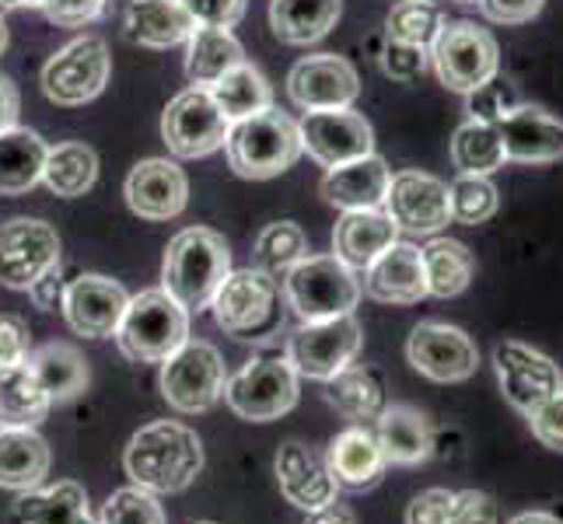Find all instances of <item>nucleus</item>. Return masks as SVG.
<instances>
[{
	"label": "nucleus",
	"mask_w": 563,
	"mask_h": 524,
	"mask_svg": "<svg viewBox=\"0 0 563 524\" xmlns=\"http://www.w3.org/2000/svg\"><path fill=\"white\" fill-rule=\"evenodd\" d=\"M123 469L133 479V487L154 497L183 493L203 469V444L197 431H189L186 423H147L130 437L123 451Z\"/></svg>",
	"instance_id": "nucleus-1"
},
{
	"label": "nucleus",
	"mask_w": 563,
	"mask_h": 524,
	"mask_svg": "<svg viewBox=\"0 0 563 524\" xmlns=\"http://www.w3.org/2000/svg\"><path fill=\"white\" fill-rule=\"evenodd\" d=\"M231 274V248L213 227H186L165 248L162 290L186 312L210 308L218 287Z\"/></svg>",
	"instance_id": "nucleus-2"
},
{
	"label": "nucleus",
	"mask_w": 563,
	"mask_h": 524,
	"mask_svg": "<svg viewBox=\"0 0 563 524\" xmlns=\"http://www.w3.org/2000/svg\"><path fill=\"white\" fill-rule=\"evenodd\" d=\"M224 150L235 175L263 182L287 171L301 158V130L287 112L269 105L256 115H249V120L231 123Z\"/></svg>",
	"instance_id": "nucleus-3"
},
{
	"label": "nucleus",
	"mask_w": 563,
	"mask_h": 524,
	"mask_svg": "<svg viewBox=\"0 0 563 524\" xmlns=\"http://www.w3.org/2000/svg\"><path fill=\"white\" fill-rule=\"evenodd\" d=\"M189 339V312L168 298L165 290H141L130 298L126 312L115 328V343H120L126 360L137 364H162Z\"/></svg>",
	"instance_id": "nucleus-4"
},
{
	"label": "nucleus",
	"mask_w": 563,
	"mask_h": 524,
	"mask_svg": "<svg viewBox=\"0 0 563 524\" xmlns=\"http://www.w3.org/2000/svg\"><path fill=\"white\" fill-rule=\"evenodd\" d=\"M284 298L301 322H322L354 315L361 301V280L336 256H305L284 277Z\"/></svg>",
	"instance_id": "nucleus-5"
},
{
	"label": "nucleus",
	"mask_w": 563,
	"mask_h": 524,
	"mask_svg": "<svg viewBox=\"0 0 563 524\" xmlns=\"http://www.w3.org/2000/svg\"><path fill=\"white\" fill-rule=\"evenodd\" d=\"M431 64L444 88L470 94L500 74V46L476 22H444L431 43Z\"/></svg>",
	"instance_id": "nucleus-6"
},
{
	"label": "nucleus",
	"mask_w": 563,
	"mask_h": 524,
	"mask_svg": "<svg viewBox=\"0 0 563 524\" xmlns=\"http://www.w3.org/2000/svg\"><path fill=\"white\" fill-rule=\"evenodd\" d=\"M277 298L280 287L274 277L260 274V269H239V274L224 277V283L210 301L213 322L235 339H263L280 325Z\"/></svg>",
	"instance_id": "nucleus-7"
},
{
	"label": "nucleus",
	"mask_w": 563,
	"mask_h": 524,
	"mask_svg": "<svg viewBox=\"0 0 563 524\" xmlns=\"http://www.w3.org/2000/svg\"><path fill=\"white\" fill-rule=\"evenodd\" d=\"M224 402L249 423H274L298 405V371L287 357H252L224 381Z\"/></svg>",
	"instance_id": "nucleus-8"
},
{
	"label": "nucleus",
	"mask_w": 563,
	"mask_h": 524,
	"mask_svg": "<svg viewBox=\"0 0 563 524\" xmlns=\"http://www.w3.org/2000/svg\"><path fill=\"white\" fill-rule=\"evenodd\" d=\"M224 381L228 371L218 346L203 339H186L176 354L162 360V395L176 413H207L224 395Z\"/></svg>",
	"instance_id": "nucleus-9"
},
{
	"label": "nucleus",
	"mask_w": 563,
	"mask_h": 524,
	"mask_svg": "<svg viewBox=\"0 0 563 524\" xmlns=\"http://www.w3.org/2000/svg\"><path fill=\"white\" fill-rule=\"evenodd\" d=\"M361 322L354 315L322 319V322H301L287 339V360L308 381H329L336 378L346 364H354L361 354Z\"/></svg>",
	"instance_id": "nucleus-10"
},
{
	"label": "nucleus",
	"mask_w": 563,
	"mask_h": 524,
	"mask_svg": "<svg viewBox=\"0 0 563 524\" xmlns=\"http://www.w3.org/2000/svg\"><path fill=\"white\" fill-rule=\"evenodd\" d=\"M231 120L221 112V105L213 102V94L207 88H186L176 99L165 105L162 115V137L168 150L183 161L207 158L228 141Z\"/></svg>",
	"instance_id": "nucleus-11"
},
{
	"label": "nucleus",
	"mask_w": 563,
	"mask_h": 524,
	"mask_svg": "<svg viewBox=\"0 0 563 524\" xmlns=\"http://www.w3.org/2000/svg\"><path fill=\"white\" fill-rule=\"evenodd\" d=\"M112 56L106 38L85 35L67 43L56 56H49L43 67V91L56 105H85L99 99L109 85Z\"/></svg>",
	"instance_id": "nucleus-12"
},
{
	"label": "nucleus",
	"mask_w": 563,
	"mask_h": 524,
	"mask_svg": "<svg viewBox=\"0 0 563 524\" xmlns=\"http://www.w3.org/2000/svg\"><path fill=\"white\" fill-rule=\"evenodd\" d=\"M494 371H497L504 399H508L511 410H518L521 416H529L536 405L563 392V371L542 354V349L529 343H518V339L497 343Z\"/></svg>",
	"instance_id": "nucleus-13"
},
{
	"label": "nucleus",
	"mask_w": 563,
	"mask_h": 524,
	"mask_svg": "<svg viewBox=\"0 0 563 524\" xmlns=\"http://www.w3.org/2000/svg\"><path fill=\"white\" fill-rule=\"evenodd\" d=\"M53 266H60V235L46 221L14 218L0 224V283L29 290Z\"/></svg>",
	"instance_id": "nucleus-14"
},
{
	"label": "nucleus",
	"mask_w": 563,
	"mask_h": 524,
	"mask_svg": "<svg viewBox=\"0 0 563 524\" xmlns=\"http://www.w3.org/2000/svg\"><path fill=\"white\" fill-rule=\"evenodd\" d=\"M406 357H410L417 375L438 384L470 381L479 367V349L473 336L444 322H420L410 333V343H406Z\"/></svg>",
	"instance_id": "nucleus-15"
},
{
	"label": "nucleus",
	"mask_w": 563,
	"mask_h": 524,
	"mask_svg": "<svg viewBox=\"0 0 563 524\" xmlns=\"http://www.w3.org/2000/svg\"><path fill=\"white\" fill-rule=\"evenodd\" d=\"M382 207H385L388 218H393V224L399 231H410V235L434 238L438 231H444L452 224L449 182H441L427 171L393 175Z\"/></svg>",
	"instance_id": "nucleus-16"
},
{
	"label": "nucleus",
	"mask_w": 563,
	"mask_h": 524,
	"mask_svg": "<svg viewBox=\"0 0 563 524\" xmlns=\"http://www.w3.org/2000/svg\"><path fill=\"white\" fill-rule=\"evenodd\" d=\"M287 94L290 102L305 112L322 109H351L361 94V77L351 60L336 53L305 56L287 74Z\"/></svg>",
	"instance_id": "nucleus-17"
},
{
	"label": "nucleus",
	"mask_w": 563,
	"mask_h": 524,
	"mask_svg": "<svg viewBox=\"0 0 563 524\" xmlns=\"http://www.w3.org/2000/svg\"><path fill=\"white\" fill-rule=\"evenodd\" d=\"M298 130H301V150H308V158H316L325 168L346 165L375 150L372 123L354 109L305 112Z\"/></svg>",
	"instance_id": "nucleus-18"
},
{
	"label": "nucleus",
	"mask_w": 563,
	"mask_h": 524,
	"mask_svg": "<svg viewBox=\"0 0 563 524\" xmlns=\"http://www.w3.org/2000/svg\"><path fill=\"white\" fill-rule=\"evenodd\" d=\"M130 304L123 283H115L102 274L74 277L64 290V315L67 325L85 339H109L120 328V319Z\"/></svg>",
	"instance_id": "nucleus-19"
},
{
	"label": "nucleus",
	"mask_w": 563,
	"mask_h": 524,
	"mask_svg": "<svg viewBox=\"0 0 563 524\" xmlns=\"http://www.w3.org/2000/svg\"><path fill=\"white\" fill-rule=\"evenodd\" d=\"M126 203L144 221H176L189 203L186 171L168 158H147L126 175Z\"/></svg>",
	"instance_id": "nucleus-20"
},
{
	"label": "nucleus",
	"mask_w": 563,
	"mask_h": 524,
	"mask_svg": "<svg viewBox=\"0 0 563 524\" xmlns=\"http://www.w3.org/2000/svg\"><path fill=\"white\" fill-rule=\"evenodd\" d=\"M508 161L521 165H553L563 161V120L542 105H515L497 123Z\"/></svg>",
	"instance_id": "nucleus-21"
},
{
	"label": "nucleus",
	"mask_w": 563,
	"mask_h": 524,
	"mask_svg": "<svg viewBox=\"0 0 563 524\" xmlns=\"http://www.w3.org/2000/svg\"><path fill=\"white\" fill-rule=\"evenodd\" d=\"M277 482L287 503H295L298 511H316L333 503L340 487L329 469V458L316 448H308L301 441H287L277 451Z\"/></svg>",
	"instance_id": "nucleus-22"
},
{
	"label": "nucleus",
	"mask_w": 563,
	"mask_h": 524,
	"mask_svg": "<svg viewBox=\"0 0 563 524\" xmlns=\"http://www.w3.org/2000/svg\"><path fill=\"white\" fill-rule=\"evenodd\" d=\"M364 294L378 304H417L427 298L423 256L410 242H393L364 269Z\"/></svg>",
	"instance_id": "nucleus-23"
},
{
	"label": "nucleus",
	"mask_w": 563,
	"mask_h": 524,
	"mask_svg": "<svg viewBox=\"0 0 563 524\" xmlns=\"http://www.w3.org/2000/svg\"><path fill=\"white\" fill-rule=\"evenodd\" d=\"M388 179H393V171H388L378 154H364V158L329 168L319 189L325 203L340 210H375L385 203Z\"/></svg>",
	"instance_id": "nucleus-24"
},
{
	"label": "nucleus",
	"mask_w": 563,
	"mask_h": 524,
	"mask_svg": "<svg viewBox=\"0 0 563 524\" xmlns=\"http://www.w3.org/2000/svg\"><path fill=\"white\" fill-rule=\"evenodd\" d=\"M393 242H399V227L382 207L343 210L333 231V256L343 259L351 269H367V263L378 259Z\"/></svg>",
	"instance_id": "nucleus-25"
},
{
	"label": "nucleus",
	"mask_w": 563,
	"mask_h": 524,
	"mask_svg": "<svg viewBox=\"0 0 563 524\" xmlns=\"http://www.w3.org/2000/svg\"><path fill=\"white\" fill-rule=\"evenodd\" d=\"M192 29H197V22H192L179 0H130L126 4L123 32L133 46L172 49L189 43Z\"/></svg>",
	"instance_id": "nucleus-26"
},
{
	"label": "nucleus",
	"mask_w": 563,
	"mask_h": 524,
	"mask_svg": "<svg viewBox=\"0 0 563 524\" xmlns=\"http://www.w3.org/2000/svg\"><path fill=\"white\" fill-rule=\"evenodd\" d=\"M375 437L388 465H420L434 451V431L413 405H385L375 420Z\"/></svg>",
	"instance_id": "nucleus-27"
},
{
	"label": "nucleus",
	"mask_w": 563,
	"mask_h": 524,
	"mask_svg": "<svg viewBox=\"0 0 563 524\" xmlns=\"http://www.w3.org/2000/svg\"><path fill=\"white\" fill-rule=\"evenodd\" d=\"M49 476V444L32 426H0V490L29 493Z\"/></svg>",
	"instance_id": "nucleus-28"
},
{
	"label": "nucleus",
	"mask_w": 563,
	"mask_h": 524,
	"mask_svg": "<svg viewBox=\"0 0 563 524\" xmlns=\"http://www.w3.org/2000/svg\"><path fill=\"white\" fill-rule=\"evenodd\" d=\"M329 469L340 490H367L375 487L385 472V455L378 448V437L367 426H351L333 444H329Z\"/></svg>",
	"instance_id": "nucleus-29"
},
{
	"label": "nucleus",
	"mask_w": 563,
	"mask_h": 524,
	"mask_svg": "<svg viewBox=\"0 0 563 524\" xmlns=\"http://www.w3.org/2000/svg\"><path fill=\"white\" fill-rule=\"evenodd\" d=\"M343 0H274L269 4V29L287 46L319 43L336 29Z\"/></svg>",
	"instance_id": "nucleus-30"
},
{
	"label": "nucleus",
	"mask_w": 563,
	"mask_h": 524,
	"mask_svg": "<svg viewBox=\"0 0 563 524\" xmlns=\"http://www.w3.org/2000/svg\"><path fill=\"white\" fill-rule=\"evenodd\" d=\"M46 154V141L32 130L11 126L0 133V197H25L43 182Z\"/></svg>",
	"instance_id": "nucleus-31"
},
{
	"label": "nucleus",
	"mask_w": 563,
	"mask_h": 524,
	"mask_svg": "<svg viewBox=\"0 0 563 524\" xmlns=\"http://www.w3.org/2000/svg\"><path fill=\"white\" fill-rule=\"evenodd\" d=\"M14 514L22 524H99L88 511V493L81 482L64 479L46 490H29L18 497Z\"/></svg>",
	"instance_id": "nucleus-32"
},
{
	"label": "nucleus",
	"mask_w": 563,
	"mask_h": 524,
	"mask_svg": "<svg viewBox=\"0 0 563 524\" xmlns=\"http://www.w3.org/2000/svg\"><path fill=\"white\" fill-rule=\"evenodd\" d=\"M325 402L354 426H367L385 410V388L375 371L361 364H346L336 378L325 381Z\"/></svg>",
	"instance_id": "nucleus-33"
},
{
	"label": "nucleus",
	"mask_w": 563,
	"mask_h": 524,
	"mask_svg": "<svg viewBox=\"0 0 563 524\" xmlns=\"http://www.w3.org/2000/svg\"><path fill=\"white\" fill-rule=\"evenodd\" d=\"M29 371L46 388L53 402L77 399L88 388V360L70 343H46L29 354Z\"/></svg>",
	"instance_id": "nucleus-34"
},
{
	"label": "nucleus",
	"mask_w": 563,
	"mask_h": 524,
	"mask_svg": "<svg viewBox=\"0 0 563 524\" xmlns=\"http://www.w3.org/2000/svg\"><path fill=\"white\" fill-rule=\"evenodd\" d=\"M245 64V53L231 29H207L197 25L189 35V53H186V74L197 88H210L221 81L228 70Z\"/></svg>",
	"instance_id": "nucleus-35"
},
{
	"label": "nucleus",
	"mask_w": 563,
	"mask_h": 524,
	"mask_svg": "<svg viewBox=\"0 0 563 524\" xmlns=\"http://www.w3.org/2000/svg\"><path fill=\"white\" fill-rule=\"evenodd\" d=\"M423 277H427V298H459L473 283L476 259L473 252L455 238H431L423 248Z\"/></svg>",
	"instance_id": "nucleus-36"
},
{
	"label": "nucleus",
	"mask_w": 563,
	"mask_h": 524,
	"mask_svg": "<svg viewBox=\"0 0 563 524\" xmlns=\"http://www.w3.org/2000/svg\"><path fill=\"white\" fill-rule=\"evenodd\" d=\"M53 399L38 378L29 371V364L0 367V426H35L49 416Z\"/></svg>",
	"instance_id": "nucleus-37"
},
{
	"label": "nucleus",
	"mask_w": 563,
	"mask_h": 524,
	"mask_svg": "<svg viewBox=\"0 0 563 524\" xmlns=\"http://www.w3.org/2000/svg\"><path fill=\"white\" fill-rule=\"evenodd\" d=\"M99 179V154H95L88 144H56L46 154L43 165V182L56 192V197L74 200L85 197V192Z\"/></svg>",
	"instance_id": "nucleus-38"
},
{
	"label": "nucleus",
	"mask_w": 563,
	"mask_h": 524,
	"mask_svg": "<svg viewBox=\"0 0 563 524\" xmlns=\"http://www.w3.org/2000/svg\"><path fill=\"white\" fill-rule=\"evenodd\" d=\"M207 91L213 94V102L221 105V112L231 123L249 120V115L274 105V88H269V81L252 64H239L235 70H228Z\"/></svg>",
	"instance_id": "nucleus-39"
},
{
	"label": "nucleus",
	"mask_w": 563,
	"mask_h": 524,
	"mask_svg": "<svg viewBox=\"0 0 563 524\" xmlns=\"http://www.w3.org/2000/svg\"><path fill=\"white\" fill-rule=\"evenodd\" d=\"M508 154H504V141L494 123L465 120L455 137H452V165L459 175H490L504 168Z\"/></svg>",
	"instance_id": "nucleus-40"
},
{
	"label": "nucleus",
	"mask_w": 563,
	"mask_h": 524,
	"mask_svg": "<svg viewBox=\"0 0 563 524\" xmlns=\"http://www.w3.org/2000/svg\"><path fill=\"white\" fill-rule=\"evenodd\" d=\"M305 256H308V238L295 221L266 224L256 238V252H252L260 274L274 277V280H284Z\"/></svg>",
	"instance_id": "nucleus-41"
},
{
	"label": "nucleus",
	"mask_w": 563,
	"mask_h": 524,
	"mask_svg": "<svg viewBox=\"0 0 563 524\" xmlns=\"http://www.w3.org/2000/svg\"><path fill=\"white\" fill-rule=\"evenodd\" d=\"M449 203H452V221L476 227V224H487L497 213L500 192L490 182V175H459L449 186Z\"/></svg>",
	"instance_id": "nucleus-42"
},
{
	"label": "nucleus",
	"mask_w": 563,
	"mask_h": 524,
	"mask_svg": "<svg viewBox=\"0 0 563 524\" xmlns=\"http://www.w3.org/2000/svg\"><path fill=\"white\" fill-rule=\"evenodd\" d=\"M441 25H444V18L431 0H399V4L388 11V22H385L388 38H396V43H406V46H423V49H431Z\"/></svg>",
	"instance_id": "nucleus-43"
},
{
	"label": "nucleus",
	"mask_w": 563,
	"mask_h": 524,
	"mask_svg": "<svg viewBox=\"0 0 563 524\" xmlns=\"http://www.w3.org/2000/svg\"><path fill=\"white\" fill-rule=\"evenodd\" d=\"M99 524H165V511L154 493L141 487H126L106 500Z\"/></svg>",
	"instance_id": "nucleus-44"
},
{
	"label": "nucleus",
	"mask_w": 563,
	"mask_h": 524,
	"mask_svg": "<svg viewBox=\"0 0 563 524\" xmlns=\"http://www.w3.org/2000/svg\"><path fill=\"white\" fill-rule=\"evenodd\" d=\"M515 105H518V94H515V88H511L508 81H500V77H494V81H487L483 88H476V91L465 94V112H470V120L494 123V126H497Z\"/></svg>",
	"instance_id": "nucleus-45"
},
{
	"label": "nucleus",
	"mask_w": 563,
	"mask_h": 524,
	"mask_svg": "<svg viewBox=\"0 0 563 524\" xmlns=\"http://www.w3.org/2000/svg\"><path fill=\"white\" fill-rule=\"evenodd\" d=\"M427 64H431V53L423 46H406V43H396V38H388L382 49V67L393 81H417V77H423Z\"/></svg>",
	"instance_id": "nucleus-46"
},
{
	"label": "nucleus",
	"mask_w": 563,
	"mask_h": 524,
	"mask_svg": "<svg viewBox=\"0 0 563 524\" xmlns=\"http://www.w3.org/2000/svg\"><path fill=\"white\" fill-rule=\"evenodd\" d=\"M179 4L189 11V18L197 25H207V29H235L242 22L249 0H179Z\"/></svg>",
	"instance_id": "nucleus-47"
},
{
	"label": "nucleus",
	"mask_w": 563,
	"mask_h": 524,
	"mask_svg": "<svg viewBox=\"0 0 563 524\" xmlns=\"http://www.w3.org/2000/svg\"><path fill=\"white\" fill-rule=\"evenodd\" d=\"M109 0H43V11L60 29H85L99 22Z\"/></svg>",
	"instance_id": "nucleus-48"
},
{
	"label": "nucleus",
	"mask_w": 563,
	"mask_h": 524,
	"mask_svg": "<svg viewBox=\"0 0 563 524\" xmlns=\"http://www.w3.org/2000/svg\"><path fill=\"white\" fill-rule=\"evenodd\" d=\"M526 420H529L532 434H536V441L542 444V448L563 451V392H556L553 399L536 405Z\"/></svg>",
	"instance_id": "nucleus-49"
},
{
	"label": "nucleus",
	"mask_w": 563,
	"mask_h": 524,
	"mask_svg": "<svg viewBox=\"0 0 563 524\" xmlns=\"http://www.w3.org/2000/svg\"><path fill=\"white\" fill-rule=\"evenodd\" d=\"M452 490H423L406 508V524H452Z\"/></svg>",
	"instance_id": "nucleus-50"
},
{
	"label": "nucleus",
	"mask_w": 563,
	"mask_h": 524,
	"mask_svg": "<svg viewBox=\"0 0 563 524\" xmlns=\"http://www.w3.org/2000/svg\"><path fill=\"white\" fill-rule=\"evenodd\" d=\"M452 524H497V503L490 493L462 490L452 497Z\"/></svg>",
	"instance_id": "nucleus-51"
},
{
	"label": "nucleus",
	"mask_w": 563,
	"mask_h": 524,
	"mask_svg": "<svg viewBox=\"0 0 563 524\" xmlns=\"http://www.w3.org/2000/svg\"><path fill=\"white\" fill-rule=\"evenodd\" d=\"M547 0H479V11L494 25H526L539 18Z\"/></svg>",
	"instance_id": "nucleus-52"
},
{
	"label": "nucleus",
	"mask_w": 563,
	"mask_h": 524,
	"mask_svg": "<svg viewBox=\"0 0 563 524\" xmlns=\"http://www.w3.org/2000/svg\"><path fill=\"white\" fill-rule=\"evenodd\" d=\"M29 354V325L14 315H0V367L25 364Z\"/></svg>",
	"instance_id": "nucleus-53"
},
{
	"label": "nucleus",
	"mask_w": 563,
	"mask_h": 524,
	"mask_svg": "<svg viewBox=\"0 0 563 524\" xmlns=\"http://www.w3.org/2000/svg\"><path fill=\"white\" fill-rule=\"evenodd\" d=\"M64 290H67V283L60 280V266H53L49 274H43L29 287V294L43 312H56V308H64Z\"/></svg>",
	"instance_id": "nucleus-54"
},
{
	"label": "nucleus",
	"mask_w": 563,
	"mask_h": 524,
	"mask_svg": "<svg viewBox=\"0 0 563 524\" xmlns=\"http://www.w3.org/2000/svg\"><path fill=\"white\" fill-rule=\"evenodd\" d=\"M18 109H22V102H18V88L8 74H0V133L18 126Z\"/></svg>",
	"instance_id": "nucleus-55"
},
{
	"label": "nucleus",
	"mask_w": 563,
	"mask_h": 524,
	"mask_svg": "<svg viewBox=\"0 0 563 524\" xmlns=\"http://www.w3.org/2000/svg\"><path fill=\"white\" fill-rule=\"evenodd\" d=\"M301 524H357L354 511L343 508V503H325V508H316V511H305V521Z\"/></svg>",
	"instance_id": "nucleus-56"
},
{
	"label": "nucleus",
	"mask_w": 563,
	"mask_h": 524,
	"mask_svg": "<svg viewBox=\"0 0 563 524\" xmlns=\"http://www.w3.org/2000/svg\"><path fill=\"white\" fill-rule=\"evenodd\" d=\"M508 524H563V521L556 514H550V511H526V514L511 517Z\"/></svg>",
	"instance_id": "nucleus-57"
},
{
	"label": "nucleus",
	"mask_w": 563,
	"mask_h": 524,
	"mask_svg": "<svg viewBox=\"0 0 563 524\" xmlns=\"http://www.w3.org/2000/svg\"><path fill=\"white\" fill-rule=\"evenodd\" d=\"M8 8H43V0H0V11Z\"/></svg>",
	"instance_id": "nucleus-58"
},
{
	"label": "nucleus",
	"mask_w": 563,
	"mask_h": 524,
	"mask_svg": "<svg viewBox=\"0 0 563 524\" xmlns=\"http://www.w3.org/2000/svg\"><path fill=\"white\" fill-rule=\"evenodd\" d=\"M8 49V25H4V18H0V53Z\"/></svg>",
	"instance_id": "nucleus-59"
},
{
	"label": "nucleus",
	"mask_w": 563,
	"mask_h": 524,
	"mask_svg": "<svg viewBox=\"0 0 563 524\" xmlns=\"http://www.w3.org/2000/svg\"><path fill=\"white\" fill-rule=\"evenodd\" d=\"M455 4H479V0H455Z\"/></svg>",
	"instance_id": "nucleus-60"
},
{
	"label": "nucleus",
	"mask_w": 563,
	"mask_h": 524,
	"mask_svg": "<svg viewBox=\"0 0 563 524\" xmlns=\"http://www.w3.org/2000/svg\"><path fill=\"white\" fill-rule=\"evenodd\" d=\"M200 524H213V521H200Z\"/></svg>",
	"instance_id": "nucleus-61"
}]
</instances>
